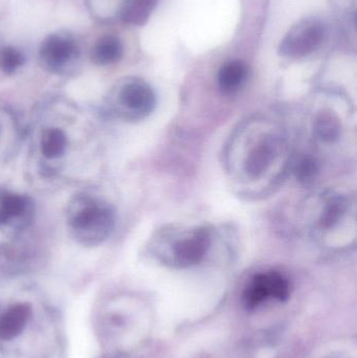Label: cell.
<instances>
[{"label":"cell","instance_id":"cell-9","mask_svg":"<svg viewBox=\"0 0 357 358\" xmlns=\"http://www.w3.org/2000/svg\"><path fill=\"white\" fill-rule=\"evenodd\" d=\"M275 142L272 138H264L247 155L245 171L251 178H259L272 165L275 157Z\"/></svg>","mask_w":357,"mask_h":358},{"label":"cell","instance_id":"cell-6","mask_svg":"<svg viewBox=\"0 0 357 358\" xmlns=\"http://www.w3.org/2000/svg\"><path fill=\"white\" fill-rule=\"evenodd\" d=\"M35 204L25 194L0 192V229L19 231L27 229L33 220Z\"/></svg>","mask_w":357,"mask_h":358},{"label":"cell","instance_id":"cell-14","mask_svg":"<svg viewBox=\"0 0 357 358\" xmlns=\"http://www.w3.org/2000/svg\"><path fill=\"white\" fill-rule=\"evenodd\" d=\"M347 210V202L344 197L337 196V197L331 198L323 210L321 216V225L325 229H330L340 222Z\"/></svg>","mask_w":357,"mask_h":358},{"label":"cell","instance_id":"cell-4","mask_svg":"<svg viewBox=\"0 0 357 358\" xmlns=\"http://www.w3.org/2000/svg\"><path fill=\"white\" fill-rule=\"evenodd\" d=\"M156 106V96L152 88L142 81L129 82L117 94L115 113L130 121L148 117Z\"/></svg>","mask_w":357,"mask_h":358},{"label":"cell","instance_id":"cell-13","mask_svg":"<svg viewBox=\"0 0 357 358\" xmlns=\"http://www.w3.org/2000/svg\"><path fill=\"white\" fill-rule=\"evenodd\" d=\"M314 129L321 140L324 142H335L341 134V124L333 113H322L316 119Z\"/></svg>","mask_w":357,"mask_h":358},{"label":"cell","instance_id":"cell-8","mask_svg":"<svg viewBox=\"0 0 357 358\" xmlns=\"http://www.w3.org/2000/svg\"><path fill=\"white\" fill-rule=\"evenodd\" d=\"M69 140L66 132L59 127H46L39 138V152L45 161L57 162L68 151Z\"/></svg>","mask_w":357,"mask_h":358},{"label":"cell","instance_id":"cell-19","mask_svg":"<svg viewBox=\"0 0 357 358\" xmlns=\"http://www.w3.org/2000/svg\"><path fill=\"white\" fill-rule=\"evenodd\" d=\"M330 358H344V357H330Z\"/></svg>","mask_w":357,"mask_h":358},{"label":"cell","instance_id":"cell-10","mask_svg":"<svg viewBox=\"0 0 357 358\" xmlns=\"http://www.w3.org/2000/svg\"><path fill=\"white\" fill-rule=\"evenodd\" d=\"M249 76L247 65L242 61H231L222 65L218 73V85L226 94H236L242 88Z\"/></svg>","mask_w":357,"mask_h":358},{"label":"cell","instance_id":"cell-3","mask_svg":"<svg viewBox=\"0 0 357 358\" xmlns=\"http://www.w3.org/2000/svg\"><path fill=\"white\" fill-rule=\"evenodd\" d=\"M291 296L289 280L276 271L259 273L249 282L243 292V304L249 310L258 308L268 300L285 302Z\"/></svg>","mask_w":357,"mask_h":358},{"label":"cell","instance_id":"cell-1","mask_svg":"<svg viewBox=\"0 0 357 358\" xmlns=\"http://www.w3.org/2000/svg\"><path fill=\"white\" fill-rule=\"evenodd\" d=\"M115 210L98 196H77L68 206L67 225L73 239L84 246L104 243L115 227Z\"/></svg>","mask_w":357,"mask_h":358},{"label":"cell","instance_id":"cell-12","mask_svg":"<svg viewBox=\"0 0 357 358\" xmlns=\"http://www.w3.org/2000/svg\"><path fill=\"white\" fill-rule=\"evenodd\" d=\"M159 1V0H130L129 3L124 8V21L133 25L145 24Z\"/></svg>","mask_w":357,"mask_h":358},{"label":"cell","instance_id":"cell-16","mask_svg":"<svg viewBox=\"0 0 357 358\" xmlns=\"http://www.w3.org/2000/svg\"><path fill=\"white\" fill-rule=\"evenodd\" d=\"M318 163L312 157L302 159L295 169L296 178L300 182L305 183V185L312 182L318 176Z\"/></svg>","mask_w":357,"mask_h":358},{"label":"cell","instance_id":"cell-7","mask_svg":"<svg viewBox=\"0 0 357 358\" xmlns=\"http://www.w3.org/2000/svg\"><path fill=\"white\" fill-rule=\"evenodd\" d=\"M75 54L73 41L58 35L50 36L40 48V57L48 66L54 71H60Z\"/></svg>","mask_w":357,"mask_h":358},{"label":"cell","instance_id":"cell-2","mask_svg":"<svg viewBox=\"0 0 357 358\" xmlns=\"http://www.w3.org/2000/svg\"><path fill=\"white\" fill-rule=\"evenodd\" d=\"M211 245V235L205 227H197L184 233L172 244L169 254L161 257L166 264L178 268H188L198 264L205 258Z\"/></svg>","mask_w":357,"mask_h":358},{"label":"cell","instance_id":"cell-18","mask_svg":"<svg viewBox=\"0 0 357 358\" xmlns=\"http://www.w3.org/2000/svg\"><path fill=\"white\" fill-rule=\"evenodd\" d=\"M0 136H1V128H0Z\"/></svg>","mask_w":357,"mask_h":358},{"label":"cell","instance_id":"cell-15","mask_svg":"<svg viewBox=\"0 0 357 358\" xmlns=\"http://www.w3.org/2000/svg\"><path fill=\"white\" fill-rule=\"evenodd\" d=\"M24 63V57L16 48H6L0 52V69L6 75L16 73Z\"/></svg>","mask_w":357,"mask_h":358},{"label":"cell","instance_id":"cell-17","mask_svg":"<svg viewBox=\"0 0 357 358\" xmlns=\"http://www.w3.org/2000/svg\"><path fill=\"white\" fill-rule=\"evenodd\" d=\"M102 358H124V357H117V355H106V357H103Z\"/></svg>","mask_w":357,"mask_h":358},{"label":"cell","instance_id":"cell-11","mask_svg":"<svg viewBox=\"0 0 357 358\" xmlns=\"http://www.w3.org/2000/svg\"><path fill=\"white\" fill-rule=\"evenodd\" d=\"M123 46L115 37H104L92 48V59L98 65H110L121 60Z\"/></svg>","mask_w":357,"mask_h":358},{"label":"cell","instance_id":"cell-5","mask_svg":"<svg viewBox=\"0 0 357 358\" xmlns=\"http://www.w3.org/2000/svg\"><path fill=\"white\" fill-rule=\"evenodd\" d=\"M325 29L316 20H305L296 25L281 42L280 54L299 58L314 52L324 40Z\"/></svg>","mask_w":357,"mask_h":358}]
</instances>
